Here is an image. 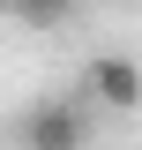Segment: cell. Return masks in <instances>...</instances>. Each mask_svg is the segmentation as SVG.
Here are the masks:
<instances>
[{
	"label": "cell",
	"instance_id": "cell-1",
	"mask_svg": "<svg viewBox=\"0 0 142 150\" xmlns=\"http://www.w3.org/2000/svg\"><path fill=\"white\" fill-rule=\"evenodd\" d=\"M82 90L97 98V105H120V112H127V105H142V68H135L127 53H105V60H90Z\"/></svg>",
	"mask_w": 142,
	"mask_h": 150
},
{
	"label": "cell",
	"instance_id": "cell-2",
	"mask_svg": "<svg viewBox=\"0 0 142 150\" xmlns=\"http://www.w3.org/2000/svg\"><path fill=\"white\" fill-rule=\"evenodd\" d=\"M22 135H30L37 150H75L82 143V112L75 105H37L30 120H22Z\"/></svg>",
	"mask_w": 142,
	"mask_h": 150
},
{
	"label": "cell",
	"instance_id": "cell-3",
	"mask_svg": "<svg viewBox=\"0 0 142 150\" xmlns=\"http://www.w3.org/2000/svg\"><path fill=\"white\" fill-rule=\"evenodd\" d=\"M8 8H15L22 23H60L67 15V0H8Z\"/></svg>",
	"mask_w": 142,
	"mask_h": 150
}]
</instances>
